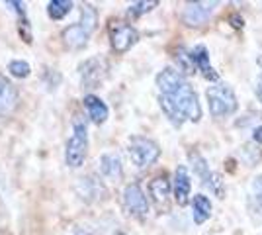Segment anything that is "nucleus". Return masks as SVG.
<instances>
[{
	"mask_svg": "<svg viewBox=\"0 0 262 235\" xmlns=\"http://www.w3.org/2000/svg\"><path fill=\"white\" fill-rule=\"evenodd\" d=\"M213 212V206L206 194H196L192 198V218H194V224L202 225L204 222H208Z\"/></svg>",
	"mask_w": 262,
	"mask_h": 235,
	"instance_id": "f3484780",
	"label": "nucleus"
},
{
	"mask_svg": "<svg viewBox=\"0 0 262 235\" xmlns=\"http://www.w3.org/2000/svg\"><path fill=\"white\" fill-rule=\"evenodd\" d=\"M188 159H190V165H192V170H194V175H196L198 179L202 180V184L208 180V177L211 175V168H209L208 161L202 157V153L200 151H190L188 153Z\"/></svg>",
	"mask_w": 262,
	"mask_h": 235,
	"instance_id": "a211bd4d",
	"label": "nucleus"
},
{
	"mask_svg": "<svg viewBox=\"0 0 262 235\" xmlns=\"http://www.w3.org/2000/svg\"><path fill=\"white\" fill-rule=\"evenodd\" d=\"M8 71H10L12 77H18V78H26L30 77V73H32V67H30V63L28 61H22V59H14L8 63Z\"/></svg>",
	"mask_w": 262,
	"mask_h": 235,
	"instance_id": "5701e85b",
	"label": "nucleus"
},
{
	"mask_svg": "<svg viewBox=\"0 0 262 235\" xmlns=\"http://www.w3.org/2000/svg\"><path fill=\"white\" fill-rule=\"evenodd\" d=\"M190 59H192V63H194V69H198L202 75H204V78H208V80H211V84L213 82H219V77L217 73H215V69L211 67V61H209V51L206 45H194L190 51Z\"/></svg>",
	"mask_w": 262,
	"mask_h": 235,
	"instance_id": "1a4fd4ad",
	"label": "nucleus"
},
{
	"mask_svg": "<svg viewBox=\"0 0 262 235\" xmlns=\"http://www.w3.org/2000/svg\"><path fill=\"white\" fill-rule=\"evenodd\" d=\"M155 6H159L157 0H153V2H145V0L143 2H133V4H129V8H127V16H129L131 20H135V18H139L143 14L151 12Z\"/></svg>",
	"mask_w": 262,
	"mask_h": 235,
	"instance_id": "4be33fe9",
	"label": "nucleus"
},
{
	"mask_svg": "<svg viewBox=\"0 0 262 235\" xmlns=\"http://www.w3.org/2000/svg\"><path fill=\"white\" fill-rule=\"evenodd\" d=\"M18 102H20L18 89L0 73V116H8L14 112Z\"/></svg>",
	"mask_w": 262,
	"mask_h": 235,
	"instance_id": "9b49d317",
	"label": "nucleus"
},
{
	"mask_svg": "<svg viewBox=\"0 0 262 235\" xmlns=\"http://www.w3.org/2000/svg\"><path fill=\"white\" fill-rule=\"evenodd\" d=\"M108 37H110L112 49H114L118 55L127 53L131 47L139 41L137 30H135L129 22H123V20H112V22H110Z\"/></svg>",
	"mask_w": 262,
	"mask_h": 235,
	"instance_id": "39448f33",
	"label": "nucleus"
},
{
	"mask_svg": "<svg viewBox=\"0 0 262 235\" xmlns=\"http://www.w3.org/2000/svg\"><path fill=\"white\" fill-rule=\"evenodd\" d=\"M131 163L137 168H147L157 163V159L161 157V147L157 141L145 135H133L129 137V145H127Z\"/></svg>",
	"mask_w": 262,
	"mask_h": 235,
	"instance_id": "20e7f679",
	"label": "nucleus"
},
{
	"mask_svg": "<svg viewBox=\"0 0 262 235\" xmlns=\"http://www.w3.org/2000/svg\"><path fill=\"white\" fill-rule=\"evenodd\" d=\"M71 10H73L71 0H51L47 4V14H49L51 20H63Z\"/></svg>",
	"mask_w": 262,
	"mask_h": 235,
	"instance_id": "aec40b11",
	"label": "nucleus"
},
{
	"mask_svg": "<svg viewBox=\"0 0 262 235\" xmlns=\"http://www.w3.org/2000/svg\"><path fill=\"white\" fill-rule=\"evenodd\" d=\"M116 235H125V233H116Z\"/></svg>",
	"mask_w": 262,
	"mask_h": 235,
	"instance_id": "c85d7f7f",
	"label": "nucleus"
},
{
	"mask_svg": "<svg viewBox=\"0 0 262 235\" xmlns=\"http://www.w3.org/2000/svg\"><path fill=\"white\" fill-rule=\"evenodd\" d=\"M190 192H192V180L190 173L184 165H178L174 170V179H172V194L178 206H186L190 200Z\"/></svg>",
	"mask_w": 262,
	"mask_h": 235,
	"instance_id": "9d476101",
	"label": "nucleus"
},
{
	"mask_svg": "<svg viewBox=\"0 0 262 235\" xmlns=\"http://www.w3.org/2000/svg\"><path fill=\"white\" fill-rule=\"evenodd\" d=\"M254 92H256V98L260 100L262 104V73H260V77L256 78V87H254Z\"/></svg>",
	"mask_w": 262,
	"mask_h": 235,
	"instance_id": "bb28decb",
	"label": "nucleus"
},
{
	"mask_svg": "<svg viewBox=\"0 0 262 235\" xmlns=\"http://www.w3.org/2000/svg\"><path fill=\"white\" fill-rule=\"evenodd\" d=\"M98 168H100V175L104 177V179L108 180H114V182H118V180L123 177V165H121V157L118 153H104V155L100 157L98 161Z\"/></svg>",
	"mask_w": 262,
	"mask_h": 235,
	"instance_id": "ddd939ff",
	"label": "nucleus"
},
{
	"mask_svg": "<svg viewBox=\"0 0 262 235\" xmlns=\"http://www.w3.org/2000/svg\"><path fill=\"white\" fill-rule=\"evenodd\" d=\"M77 192L84 202H96L106 196V186L102 184V180L100 179L84 177V179H78Z\"/></svg>",
	"mask_w": 262,
	"mask_h": 235,
	"instance_id": "f8f14e48",
	"label": "nucleus"
},
{
	"mask_svg": "<svg viewBox=\"0 0 262 235\" xmlns=\"http://www.w3.org/2000/svg\"><path fill=\"white\" fill-rule=\"evenodd\" d=\"M219 2H186L182 10V22L188 28H202L211 20Z\"/></svg>",
	"mask_w": 262,
	"mask_h": 235,
	"instance_id": "0eeeda50",
	"label": "nucleus"
},
{
	"mask_svg": "<svg viewBox=\"0 0 262 235\" xmlns=\"http://www.w3.org/2000/svg\"><path fill=\"white\" fill-rule=\"evenodd\" d=\"M155 82L159 89V106L172 125L180 127L184 122L202 120V106L198 92L180 71L172 67L163 69L157 75Z\"/></svg>",
	"mask_w": 262,
	"mask_h": 235,
	"instance_id": "f257e3e1",
	"label": "nucleus"
},
{
	"mask_svg": "<svg viewBox=\"0 0 262 235\" xmlns=\"http://www.w3.org/2000/svg\"><path fill=\"white\" fill-rule=\"evenodd\" d=\"M61 39H63V44H65L69 49H80V47H84V45L88 44L90 34L77 22L61 32Z\"/></svg>",
	"mask_w": 262,
	"mask_h": 235,
	"instance_id": "2eb2a0df",
	"label": "nucleus"
},
{
	"mask_svg": "<svg viewBox=\"0 0 262 235\" xmlns=\"http://www.w3.org/2000/svg\"><path fill=\"white\" fill-rule=\"evenodd\" d=\"M252 194H254L256 202L262 206V175H258L256 179L252 180Z\"/></svg>",
	"mask_w": 262,
	"mask_h": 235,
	"instance_id": "393cba45",
	"label": "nucleus"
},
{
	"mask_svg": "<svg viewBox=\"0 0 262 235\" xmlns=\"http://www.w3.org/2000/svg\"><path fill=\"white\" fill-rule=\"evenodd\" d=\"M170 190H172V184H170V180L166 175H157L151 182H149V196H151V200L159 206V208H163L168 204V196H170Z\"/></svg>",
	"mask_w": 262,
	"mask_h": 235,
	"instance_id": "4468645a",
	"label": "nucleus"
},
{
	"mask_svg": "<svg viewBox=\"0 0 262 235\" xmlns=\"http://www.w3.org/2000/svg\"><path fill=\"white\" fill-rule=\"evenodd\" d=\"M204 186L213 192V196L225 198V180H223V177H221L219 173H213V170H211V175L208 177V180L204 182Z\"/></svg>",
	"mask_w": 262,
	"mask_h": 235,
	"instance_id": "412c9836",
	"label": "nucleus"
},
{
	"mask_svg": "<svg viewBox=\"0 0 262 235\" xmlns=\"http://www.w3.org/2000/svg\"><path fill=\"white\" fill-rule=\"evenodd\" d=\"M121 204H123V210L129 213L131 218L143 220L149 213V200H147L145 192H143V188L137 182H131V184H127L123 188V192H121Z\"/></svg>",
	"mask_w": 262,
	"mask_h": 235,
	"instance_id": "423d86ee",
	"label": "nucleus"
},
{
	"mask_svg": "<svg viewBox=\"0 0 262 235\" xmlns=\"http://www.w3.org/2000/svg\"><path fill=\"white\" fill-rule=\"evenodd\" d=\"M78 24H80V26H82L90 35H92V32L96 30V24H98V12H96V8H94L92 4H88V2L86 4H82Z\"/></svg>",
	"mask_w": 262,
	"mask_h": 235,
	"instance_id": "6ab92c4d",
	"label": "nucleus"
},
{
	"mask_svg": "<svg viewBox=\"0 0 262 235\" xmlns=\"http://www.w3.org/2000/svg\"><path fill=\"white\" fill-rule=\"evenodd\" d=\"M174 59H176V63H178L180 73H194V63H192V59H190V53H188V51L178 49Z\"/></svg>",
	"mask_w": 262,
	"mask_h": 235,
	"instance_id": "b1692460",
	"label": "nucleus"
},
{
	"mask_svg": "<svg viewBox=\"0 0 262 235\" xmlns=\"http://www.w3.org/2000/svg\"><path fill=\"white\" fill-rule=\"evenodd\" d=\"M231 22H233V26H235V28H243V24H245L239 14H233V16H231Z\"/></svg>",
	"mask_w": 262,
	"mask_h": 235,
	"instance_id": "cd10ccee",
	"label": "nucleus"
},
{
	"mask_svg": "<svg viewBox=\"0 0 262 235\" xmlns=\"http://www.w3.org/2000/svg\"><path fill=\"white\" fill-rule=\"evenodd\" d=\"M252 139H254L258 145H262V125H256V127L252 130Z\"/></svg>",
	"mask_w": 262,
	"mask_h": 235,
	"instance_id": "a878e982",
	"label": "nucleus"
},
{
	"mask_svg": "<svg viewBox=\"0 0 262 235\" xmlns=\"http://www.w3.org/2000/svg\"><path fill=\"white\" fill-rule=\"evenodd\" d=\"M84 108H86L88 112V118L92 120L94 123H104L106 120H108L110 116V110L108 106H106V102L102 100L100 96H96V94H86L84 96Z\"/></svg>",
	"mask_w": 262,
	"mask_h": 235,
	"instance_id": "dca6fc26",
	"label": "nucleus"
},
{
	"mask_svg": "<svg viewBox=\"0 0 262 235\" xmlns=\"http://www.w3.org/2000/svg\"><path fill=\"white\" fill-rule=\"evenodd\" d=\"M88 153V125L82 116L73 118V134L67 139L65 145V163L67 167L78 168L82 167Z\"/></svg>",
	"mask_w": 262,
	"mask_h": 235,
	"instance_id": "f03ea898",
	"label": "nucleus"
},
{
	"mask_svg": "<svg viewBox=\"0 0 262 235\" xmlns=\"http://www.w3.org/2000/svg\"><path fill=\"white\" fill-rule=\"evenodd\" d=\"M206 96H208L209 112H211L213 118H217V120L233 116V114L239 110L237 94L225 82H213L208 89V92H206Z\"/></svg>",
	"mask_w": 262,
	"mask_h": 235,
	"instance_id": "7ed1b4c3",
	"label": "nucleus"
},
{
	"mask_svg": "<svg viewBox=\"0 0 262 235\" xmlns=\"http://www.w3.org/2000/svg\"><path fill=\"white\" fill-rule=\"evenodd\" d=\"M82 89H96L108 75V63L100 57H90L78 67Z\"/></svg>",
	"mask_w": 262,
	"mask_h": 235,
	"instance_id": "6e6552de",
	"label": "nucleus"
}]
</instances>
